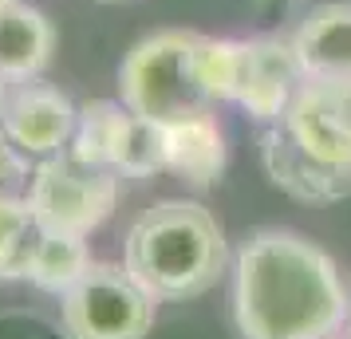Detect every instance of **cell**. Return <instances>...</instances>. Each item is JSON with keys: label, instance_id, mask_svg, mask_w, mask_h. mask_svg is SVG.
<instances>
[{"label": "cell", "instance_id": "6da1fadb", "mask_svg": "<svg viewBox=\"0 0 351 339\" xmlns=\"http://www.w3.org/2000/svg\"><path fill=\"white\" fill-rule=\"evenodd\" d=\"M351 296L335 260L292 229H256L237 253V327L245 339H332Z\"/></svg>", "mask_w": 351, "mask_h": 339}, {"label": "cell", "instance_id": "7a4b0ae2", "mask_svg": "<svg viewBox=\"0 0 351 339\" xmlns=\"http://www.w3.org/2000/svg\"><path fill=\"white\" fill-rule=\"evenodd\" d=\"M261 162L276 190L296 201L351 194V79L304 75L292 103L261 134Z\"/></svg>", "mask_w": 351, "mask_h": 339}, {"label": "cell", "instance_id": "3957f363", "mask_svg": "<svg viewBox=\"0 0 351 339\" xmlns=\"http://www.w3.org/2000/svg\"><path fill=\"white\" fill-rule=\"evenodd\" d=\"M123 268L158 304L206 296L229 268V244L217 217L202 201L170 197L130 225Z\"/></svg>", "mask_w": 351, "mask_h": 339}, {"label": "cell", "instance_id": "277c9868", "mask_svg": "<svg viewBox=\"0 0 351 339\" xmlns=\"http://www.w3.org/2000/svg\"><path fill=\"white\" fill-rule=\"evenodd\" d=\"M197 32H154L134 44L119 67V91L123 107L162 127L213 111V99L197 75Z\"/></svg>", "mask_w": 351, "mask_h": 339}, {"label": "cell", "instance_id": "5b68a950", "mask_svg": "<svg viewBox=\"0 0 351 339\" xmlns=\"http://www.w3.org/2000/svg\"><path fill=\"white\" fill-rule=\"evenodd\" d=\"M119 201L114 170L87 166L75 154H51L32 170L28 181V205L44 233L67 237H91Z\"/></svg>", "mask_w": 351, "mask_h": 339}, {"label": "cell", "instance_id": "8992f818", "mask_svg": "<svg viewBox=\"0 0 351 339\" xmlns=\"http://www.w3.org/2000/svg\"><path fill=\"white\" fill-rule=\"evenodd\" d=\"M158 300L123 268L91 260V268L60 296V316L71 339H146Z\"/></svg>", "mask_w": 351, "mask_h": 339}, {"label": "cell", "instance_id": "52a82bcc", "mask_svg": "<svg viewBox=\"0 0 351 339\" xmlns=\"http://www.w3.org/2000/svg\"><path fill=\"white\" fill-rule=\"evenodd\" d=\"M300 83H304V67H300L296 48H292V40H280V36L241 40L237 95H233V103H241L256 123L280 118Z\"/></svg>", "mask_w": 351, "mask_h": 339}, {"label": "cell", "instance_id": "ba28073f", "mask_svg": "<svg viewBox=\"0 0 351 339\" xmlns=\"http://www.w3.org/2000/svg\"><path fill=\"white\" fill-rule=\"evenodd\" d=\"M75 118H80V111L71 107L64 91L44 87V83H24L20 91L8 95L0 127L28 158H51L71 142Z\"/></svg>", "mask_w": 351, "mask_h": 339}, {"label": "cell", "instance_id": "9c48e42d", "mask_svg": "<svg viewBox=\"0 0 351 339\" xmlns=\"http://www.w3.org/2000/svg\"><path fill=\"white\" fill-rule=\"evenodd\" d=\"M56 28L51 20L20 0H0V79L32 83L51 64Z\"/></svg>", "mask_w": 351, "mask_h": 339}, {"label": "cell", "instance_id": "30bf717a", "mask_svg": "<svg viewBox=\"0 0 351 339\" xmlns=\"http://www.w3.org/2000/svg\"><path fill=\"white\" fill-rule=\"evenodd\" d=\"M304 75L312 79H351V0L319 4L300 20L292 36Z\"/></svg>", "mask_w": 351, "mask_h": 339}, {"label": "cell", "instance_id": "8fae6325", "mask_svg": "<svg viewBox=\"0 0 351 339\" xmlns=\"http://www.w3.org/2000/svg\"><path fill=\"white\" fill-rule=\"evenodd\" d=\"M166 170H174L182 181L206 190L225 170V134L217 127V114H193L166 127Z\"/></svg>", "mask_w": 351, "mask_h": 339}, {"label": "cell", "instance_id": "7c38bea8", "mask_svg": "<svg viewBox=\"0 0 351 339\" xmlns=\"http://www.w3.org/2000/svg\"><path fill=\"white\" fill-rule=\"evenodd\" d=\"M87 268H91V253H87V241L83 237L44 233V241L36 244V257L28 264V280L40 292L64 296Z\"/></svg>", "mask_w": 351, "mask_h": 339}, {"label": "cell", "instance_id": "4fadbf2b", "mask_svg": "<svg viewBox=\"0 0 351 339\" xmlns=\"http://www.w3.org/2000/svg\"><path fill=\"white\" fill-rule=\"evenodd\" d=\"M40 241L44 229L28 197H0V280H28V264Z\"/></svg>", "mask_w": 351, "mask_h": 339}, {"label": "cell", "instance_id": "5bb4252c", "mask_svg": "<svg viewBox=\"0 0 351 339\" xmlns=\"http://www.w3.org/2000/svg\"><path fill=\"white\" fill-rule=\"evenodd\" d=\"M111 170L127 174V178H150V174L166 170V127L154 123V118L127 111L119 142H114Z\"/></svg>", "mask_w": 351, "mask_h": 339}, {"label": "cell", "instance_id": "9a60e30c", "mask_svg": "<svg viewBox=\"0 0 351 339\" xmlns=\"http://www.w3.org/2000/svg\"><path fill=\"white\" fill-rule=\"evenodd\" d=\"M123 118H127V107H119V103H107V99L83 103L80 118H75V134H71V142H67V154H75V158L87 162V166L111 170Z\"/></svg>", "mask_w": 351, "mask_h": 339}, {"label": "cell", "instance_id": "2e32d148", "mask_svg": "<svg viewBox=\"0 0 351 339\" xmlns=\"http://www.w3.org/2000/svg\"><path fill=\"white\" fill-rule=\"evenodd\" d=\"M237 64H241V40H209L197 44V75L213 103L237 95Z\"/></svg>", "mask_w": 351, "mask_h": 339}, {"label": "cell", "instance_id": "e0dca14e", "mask_svg": "<svg viewBox=\"0 0 351 339\" xmlns=\"http://www.w3.org/2000/svg\"><path fill=\"white\" fill-rule=\"evenodd\" d=\"M32 181V170H28V154L20 150L4 127H0V197H20V190Z\"/></svg>", "mask_w": 351, "mask_h": 339}, {"label": "cell", "instance_id": "ac0fdd59", "mask_svg": "<svg viewBox=\"0 0 351 339\" xmlns=\"http://www.w3.org/2000/svg\"><path fill=\"white\" fill-rule=\"evenodd\" d=\"M4 107H8V91H4V79H0V118H4Z\"/></svg>", "mask_w": 351, "mask_h": 339}, {"label": "cell", "instance_id": "d6986e66", "mask_svg": "<svg viewBox=\"0 0 351 339\" xmlns=\"http://www.w3.org/2000/svg\"><path fill=\"white\" fill-rule=\"evenodd\" d=\"M332 339H351V331H343V336H339V331H335V336Z\"/></svg>", "mask_w": 351, "mask_h": 339}, {"label": "cell", "instance_id": "ffe728a7", "mask_svg": "<svg viewBox=\"0 0 351 339\" xmlns=\"http://www.w3.org/2000/svg\"><path fill=\"white\" fill-rule=\"evenodd\" d=\"M348 331H351V304H348Z\"/></svg>", "mask_w": 351, "mask_h": 339}, {"label": "cell", "instance_id": "44dd1931", "mask_svg": "<svg viewBox=\"0 0 351 339\" xmlns=\"http://www.w3.org/2000/svg\"><path fill=\"white\" fill-rule=\"evenodd\" d=\"M103 4H119V0H103Z\"/></svg>", "mask_w": 351, "mask_h": 339}]
</instances>
